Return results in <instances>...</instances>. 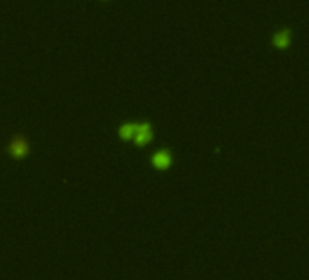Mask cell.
Here are the masks:
<instances>
[{
	"mask_svg": "<svg viewBox=\"0 0 309 280\" xmlns=\"http://www.w3.org/2000/svg\"><path fill=\"white\" fill-rule=\"evenodd\" d=\"M135 131H136V124H124V126H120L118 135L122 140H133Z\"/></svg>",
	"mask_w": 309,
	"mask_h": 280,
	"instance_id": "4",
	"label": "cell"
},
{
	"mask_svg": "<svg viewBox=\"0 0 309 280\" xmlns=\"http://www.w3.org/2000/svg\"><path fill=\"white\" fill-rule=\"evenodd\" d=\"M274 46L276 48H288L290 46V31H282L274 36Z\"/></svg>",
	"mask_w": 309,
	"mask_h": 280,
	"instance_id": "5",
	"label": "cell"
},
{
	"mask_svg": "<svg viewBox=\"0 0 309 280\" xmlns=\"http://www.w3.org/2000/svg\"><path fill=\"white\" fill-rule=\"evenodd\" d=\"M6 151H8V155H10L13 160H24L30 156L31 148H30V142H28L26 136L16 135L11 138L10 146H8V150Z\"/></svg>",
	"mask_w": 309,
	"mask_h": 280,
	"instance_id": "1",
	"label": "cell"
},
{
	"mask_svg": "<svg viewBox=\"0 0 309 280\" xmlns=\"http://www.w3.org/2000/svg\"><path fill=\"white\" fill-rule=\"evenodd\" d=\"M151 164H153L156 170L166 171L171 164H173V156H171V153L168 150H162V151H158V153H154L153 158H151Z\"/></svg>",
	"mask_w": 309,
	"mask_h": 280,
	"instance_id": "3",
	"label": "cell"
},
{
	"mask_svg": "<svg viewBox=\"0 0 309 280\" xmlns=\"http://www.w3.org/2000/svg\"><path fill=\"white\" fill-rule=\"evenodd\" d=\"M151 138H153V131H151L150 124H136V131L135 136H133V142L136 146H146L150 144Z\"/></svg>",
	"mask_w": 309,
	"mask_h": 280,
	"instance_id": "2",
	"label": "cell"
}]
</instances>
